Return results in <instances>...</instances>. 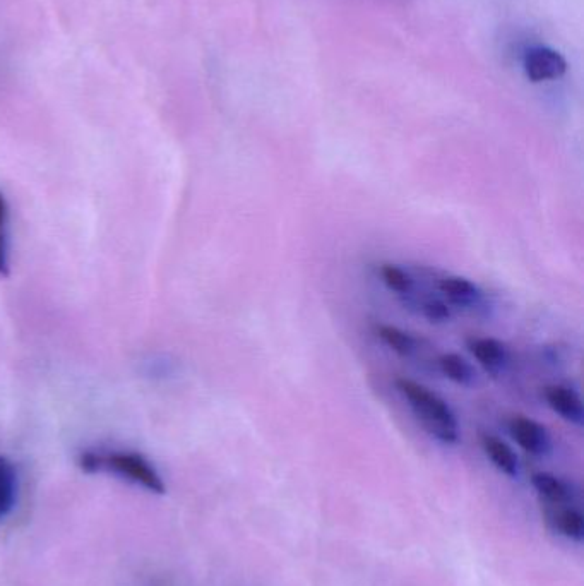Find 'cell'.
<instances>
[{"label": "cell", "instance_id": "1", "mask_svg": "<svg viewBox=\"0 0 584 586\" xmlns=\"http://www.w3.org/2000/svg\"><path fill=\"white\" fill-rule=\"evenodd\" d=\"M396 388L405 396L418 422L430 436L442 444H456L459 441V424L453 408L432 393L429 388L415 383L412 379H396Z\"/></svg>", "mask_w": 584, "mask_h": 586}, {"label": "cell", "instance_id": "2", "mask_svg": "<svg viewBox=\"0 0 584 586\" xmlns=\"http://www.w3.org/2000/svg\"><path fill=\"white\" fill-rule=\"evenodd\" d=\"M115 473L124 480H129L132 484L143 487L146 491L163 496L167 492L165 480L161 477L160 472L156 470L155 465L134 451H112V453H103L100 451V472Z\"/></svg>", "mask_w": 584, "mask_h": 586}, {"label": "cell", "instance_id": "3", "mask_svg": "<svg viewBox=\"0 0 584 586\" xmlns=\"http://www.w3.org/2000/svg\"><path fill=\"white\" fill-rule=\"evenodd\" d=\"M523 69L531 83H543L561 79L566 74L567 62L554 48L537 45L526 50Z\"/></svg>", "mask_w": 584, "mask_h": 586}, {"label": "cell", "instance_id": "4", "mask_svg": "<svg viewBox=\"0 0 584 586\" xmlns=\"http://www.w3.org/2000/svg\"><path fill=\"white\" fill-rule=\"evenodd\" d=\"M509 432L514 441L525 449L528 455L547 456L552 451V437L547 427L538 424L537 420L518 415L511 420Z\"/></svg>", "mask_w": 584, "mask_h": 586}, {"label": "cell", "instance_id": "5", "mask_svg": "<svg viewBox=\"0 0 584 586\" xmlns=\"http://www.w3.org/2000/svg\"><path fill=\"white\" fill-rule=\"evenodd\" d=\"M543 506V518L552 532L581 544L584 539V516L574 504Z\"/></svg>", "mask_w": 584, "mask_h": 586}, {"label": "cell", "instance_id": "6", "mask_svg": "<svg viewBox=\"0 0 584 586\" xmlns=\"http://www.w3.org/2000/svg\"><path fill=\"white\" fill-rule=\"evenodd\" d=\"M543 398L559 417L569 424H584V405L578 391L562 384H552L543 389Z\"/></svg>", "mask_w": 584, "mask_h": 586}, {"label": "cell", "instance_id": "7", "mask_svg": "<svg viewBox=\"0 0 584 586\" xmlns=\"http://www.w3.org/2000/svg\"><path fill=\"white\" fill-rule=\"evenodd\" d=\"M533 489L540 496L542 504L547 506H567L576 503L578 492L566 480L555 477L552 473L538 472L531 477Z\"/></svg>", "mask_w": 584, "mask_h": 586}, {"label": "cell", "instance_id": "8", "mask_svg": "<svg viewBox=\"0 0 584 586\" xmlns=\"http://www.w3.org/2000/svg\"><path fill=\"white\" fill-rule=\"evenodd\" d=\"M468 348L490 376H499L509 364V352L502 341L495 338H470Z\"/></svg>", "mask_w": 584, "mask_h": 586}, {"label": "cell", "instance_id": "9", "mask_svg": "<svg viewBox=\"0 0 584 586\" xmlns=\"http://www.w3.org/2000/svg\"><path fill=\"white\" fill-rule=\"evenodd\" d=\"M482 448L499 472L504 473L507 477H518L519 458L509 444L504 443L499 437L485 434L482 436Z\"/></svg>", "mask_w": 584, "mask_h": 586}, {"label": "cell", "instance_id": "10", "mask_svg": "<svg viewBox=\"0 0 584 586\" xmlns=\"http://www.w3.org/2000/svg\"><path fill=\"white\" fill-rule=\"evenodd\" d=\"M439 290L449 304L473 307L482 300V290L463 276H447L439 283Z\"/></svg>", "mask_w": 584, "mask_h": 586}, {"label": "cell", "instance_id": "11", "mask_svg": "<svg viewBox=\"0 0 584 586\" xmlns=\"http://www.w3.org/2000/svg\"><path fill=\"white\" fill-rule=\"evenodd\" d=\"M18 501V472L7 460L0 456V518L9 515Z\"/></svg>", "mask_w": 584, "mask_h": 586}, {"label": "cell", "instance_id": "12", "mask_svg": "<svg viewBox=\"0 0 584 586\" xmlns=\"http://www.w3.org/2000/svg\"><path fill=\"white\" fill-rule=\"evenodd\" d=\"M439 367H441L442 374L449 381H453L459 386H471L477 379L473 365L458 353H444V355H441Z\"/></svg>", "mask_w": 584, "mask_h": 586}, {"label": "cell", "instance_id": "13", "mask_svg": "<svg viewBox=\"0 0 584 586\" xmlns=\"http://www.w3.org/2000/svg\"><path fill=\"white\" fill-rule=\"evenodd\" d=\"M377 335L400 357H412L413 353L417 352V340L410 333H406L396 326L381 324L377 328Z\"/></svg>", "mask_w": 584, "mask_h": 586}, {"label": "cell", "instance_id": "14", "mask_svg": "<svg viewBox=\"0 0 584 586\" xmlns=\"http://www.w3.org/2000/svg\"><path fill=\"white\" fill-rule=\"evenodd\" d=\"M381 278L391 292L408 295L413 290V278L396 264H382Z\"/></svg>", "mask_w": 584, "mask_h": 586}, {"label": "cell", "instance_id": "15", "mask_svg": "<svg viewBox=\"0 0 584 586\" xmlns=\"http://www.w3.org/2000/svg\"><path fill=\"white\" fill-rule=\"evenodd\" d=\"M9 204L0 192V276H9Z\"/></svg>", "mask_w": 584, "mask_h": 586}, {"label": "cell", "instance_id": "16", "mask_svg": "<svg viewBox=\"0 0 584 586\" xmlns=\"http://www.w3.org/2000/svg\"><path fill=\"white\" fill-rule=\"evenodd\" d=\"M422 312H424V316L429 319L430 323H446V321H449V317H451L449 305L437 299L425 302L422 305Z\"/></svg>", "mask_w": 584, "mask_h": 586}]
</instances>
